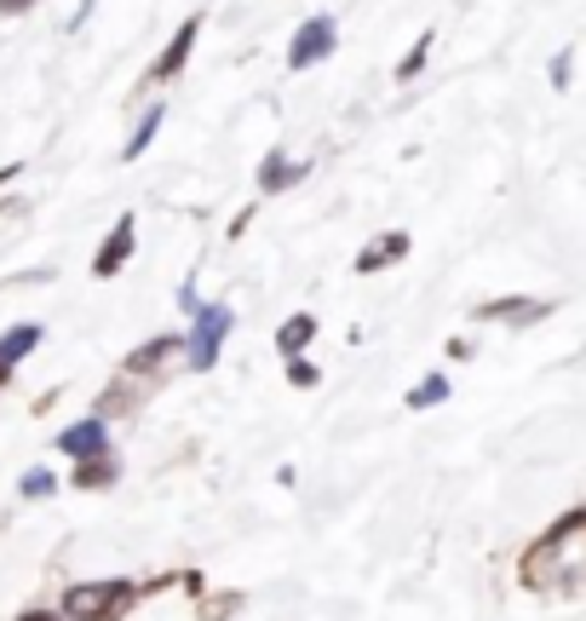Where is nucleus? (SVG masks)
<instances>
[{
  "instance_id": "1",
  "label": "nucleus",
  "mask_w": 586,
  "mask_h": 621,
  "mask_svg": "<svg viewBox=\"0 0 586 621\" xmlns=\"http://www.w3.org/2000/svg\"><path fill=\"white\" fill-rule=\"evenodd\" d=\"M145 598V587H133L127 575L115 581H80V587L64 593V605H58V616L64 621H127V610Z\"/></svg>"
},
{
  "instance_id": "2",
  "label": "nucleus",
  "mask_w": 586,
  "mask_h": 621,
  "mask_svg": "<svg viewBox=\"0 0 586 621\" xmlns=\"http://www.w3.org/2000/svg\"><path fill=\"white\" fill-rule=\"evenodd\" d=\"M236 328V311L230 306H196L190 311V334H185V363L196 374H208L225 351V334Z\"/></svg>"
},
{
  "instance_id": "3",
  "label": "nucleus",
  "mask_w": 586,
  "mask_h": 621,
  "mask_svg": "<svg viewBox=\"0 0 586 621\" xmlns=\"http://www.w3.org/2000/svg\"><path fill=\"white\" fill-rule=\"evenodd\" d=\"M334 47H339V17L334 12H316V17H306V24L294 29L288 70H316L322 58H334Z\"/></svg>"
},
{
  "instance_id": "4",
  "label": "nucleus",
  "mask_w": 586,
  "mask_h": 621,
  "mask_svg": "<svg viewBox=\"0 0 586 621\" xmlns=\"http://www.w3.org/2000/svg\"><path fill=\"white\" fill-rule=\"evenodd\" d=\"M133 248H138V219L121 213L115 225H110V236H104V248L92 253V276H98V283H110V276L127 271L133 265Z\"/></svg>"
},
{
  "instance_id": "5",
  "label": "nucleus",
  "mask_w": 586,
  "mask_h": 621,
  "mask_svg": "<svg viewBox=\"0 0 586 621\" xmlns=\"http://www.w3.org/2000/svg\"><path fill=\"white\" fill-rule=\"evenodd\" d=\"M173 357H185V334H155V339H145V346L127 351L121 374H127V380H161Z\"/></svg>"
},
{
  "instance_id": "6",
  "label": "nucleus",
  "mask_w": 586,
  "mask_h": 621,
  "mask_svg": "<svg viewBox=\"0 0 586 621\" xmlns=\"http://www.w3.org/2000/svg\"><path fill=\"white\" fill-rule=\"evenodd\" d=\"M196 35H201V12H190L185 24H178V35H173V41L161 47V58L150 64V75H145L150 87H167V82H178V75H185L190 52H196Z\"/></svg>"
},
{
  "instance_id": "7",
  "label": "nucleus",
  "mask_w": 586,
  "mask_h": 621,
  "mask_svg": "<svg viewBox=\"0 0 586 621\" xmlns=\"http://www.w3.org/2000/svg\"><path fill=\"white\" fill-rule=\"evenodd\" d=\"M552 306L547 299H523V294H507V299H483V306L472 311L477 323H507V328H535L540 316H547Z\"/></svg>"
},
{
  "instance_id": "8",
  "label": "nucleus",
  "mask_w": 586,
  "mask_h": 621,
  "mask_svg": "<svg viewBox=\"0 0 586 621\" xmlns=\"http://www.w3.org/2000/svg\"><path fill=\"white\" fill-rule=\"evenodd\" d=\"M409 231H386V236H374V243L369 248H362L357 259H351V271L357 276H374V271H391L397 265V259H409Z\"/></svg>"
},
{
  "instance_id": "9",
  "label": "nucleus",
  "mask_w": 586,
  "mask_h": 621,
  "mask_svg": "<svg viewBox=\"0 0 586 621\" xmlns=\"http://www.w3.org/2000/svg\"><path fill=\"white\" fill-rule=\"evenodd\" d=\"M306 173H311V162H288L282 150H271L265 162H259V196H282V190H294V185H306Z\"/></svg>"
},
{
  "instance_id": "10",
  "label": "nucleus",
  "mask_w": 586,
  "mask_h": 621,
  "mask_svg": "<svg viewBox=\"0 0 586 621\" xmlns=\"http://www.w3.org/2000/svg\"><path fill=\"white\" fill-rule=\"evenodd\" d=\"M58 449H64L70 460L110 455V426H104V414H92V420H80V426H70L64 437H58Z\"/></svg>"
},
{
  "instance_id": "11",
  "label": "nucleus",
  "mask_w": 586,
  "mask_h": 621,
  "mask_svg": "<svg viewBox=\"0 0 586 621\" xmlns=\"http://www.w3.org/2000/svg\"><path fill=\"white\" fill-rule=\"evenodd\" d=\"M121 477V460L115 455H87V460H75V472H70V489H110Z\"/></svg>"
},
{
  "instance_id": "12",
  "label": "nucleus",
  "mask_w": 586,
  "mask_h": 621,
  "mask_svg": "<svg viewBox=\"0 0 586 621\" xmlns=\"http://www.w3.org/2000/svg\"><path fill=\"white\" fill-rule=\"evenodd\" d=\"M40 334H47L40 323H12L7 334H0V363H7V369H17V363H24V357L40 346Z\"/></svg>"
},
{
  "instance_id": "13",
  "label": "nucleus",
  "mask_w": 586,
  "mask_h": 621,
  "mask_svg": "<svg viewBox=\"0 0 586 621\" xmlns=\"http://www.w3.org/2000/svg\"><path fill=\"white\" fill-rule=\"evenodd\" d=\"M311 339H316V311H294L288 323L276 328V351H282V357H299Z\"/></svg>"
},
{
  "instance_id": "14",
  "label": "nucleus",
  "mask_w": 586,
  "mask_h": 621,
  "mask_svg": "<svg viewBox=\"0 0 586 621\" xmlns=\"http://www.w3.org/2000/svg\"><path fill=\"white\" fill-rule=\"evenodd\" d=\"M161 122H167V110H161V104H145V115H138V127L127 133V145H121V162H138V156L150 150V138L161 133Z\"/></svg>"
},
{
  "instance_id": "15",
  "label": "nucleus",
  "mask_w": 586,
  "mask_h": 621,
  "mask_svg": "<svg viewBox=\"0 0 586 621\" xmlns=\"http://www.w3.org/2000/svg\"><path fill=\"white\" fill-rule=\"evenodd\" d=\"M432 41H437V35L426 29V35H420V41H414L409 52H402V64H397V82H402V87H409V82H414V75H420V70H426V58H432Z\"/></svg>"
},
{
  "instance_id": "16",
  "label": "nucleus",
  "mask_w": 586,
  "mask_h": 621,
  "mask_svg": "<svg viewBox=\"0 0 586 621\" xmlns=\"http://www.w3.org/2000/svg\"><path fill=\"white\" fill-rule=\"evenodd\" d=\"M236 610H241V593H208V598L196 605V616H201V621H230Z\"/></svg>"
},
{
  "instance_id": "17",
  "label": "nucleus",
  "mask_w": 586,
  "mask_h": 621,
  "mask_svg": "<svg viewBox=\"0 0 586 621\" xmlns=\"http://www.w3.org/2000/svg\"><path fill=\"white\" fill-rule=\"evenodd\" d=\"M442 397H449V380H442V374H426V380H420V386L409 392V409H437Z\"/></svg>"
},
{
  "instance_id": "18",
  "label": "nucleus",
  "mask_w": 586,
  "mask_h": 621,
  "mask_svg": "<svg viewBox=\"0 0 586 621\" xmlns=\"http://www.w3.org/2000/svg\"><path fill=\"white\" fill-rule=\"evenodd\" d=\"M316 380H322V369L311 363V357H306V351H299V357H288V386H299V392H311V386H316Z\"/></svg>"
},
{
  "instance_id": "19",
  "label": "nucleus",
  "mask_w": 586,
  "mask_h": 621,
  "mask_svg": "<svg viewBox=\"0 0 586 621\" xmlns=\"http://www.w3.org/2000/svg\"><path fill=\"white\" fill-rule=\"evenodd\" d=\"M52 489H58V477H52L47 467H35V472L24 477V484H17V495H24V500H47Z\"/></svg>"
},
{
  "instance_id": "20",
  "label": "nucleus",
  "mask_w": 586,
  "mask_h": 621,
  "mask_svg": "<svg viewBox=\"0 0 586 621\" xmlns=\"http://www.w3.org/2000/svg\"><path fill=\"white\" fill-rule=\"evenodd\" d=\"M552 87H558V92L570 87V52H558V58H552Z\"/></svg>"
},
{
  "instance_id": "21",
  "label": "nucleus",
  "mask_w": 586,
  "mask_h": 621,
  "mask_svg": "<svg viewBox=\"0 0 586 621\" xmlns=\"http://www.w3.org/2000/svg\"><path fill=\"white\" fill-rule=\"evenodd\" d=\"M35 7H40V0H0V17H24Z\"/></svg>"
},
{
  "instance_id": "22",
  "label": "nucleus",
  "mask_w": 586,
  "mask_h": 621,
  "mask_svg": "<svg viewBox=\"0 0 586 621\" xmlns=\"http://www.w3.org/2000/svg\"><path fill=\"white\" fill-rule=\"evenodd\" d=\"M248 225H253V208H241V213L230 219V243H236V236H241V231H248Z\"/></svg>"
},
{
  "instance_id": "23",
  "label": "nucleus",
  "mask_w": 586,
  "mask_h": 621,
  "mask_svg": "<svg viewBox=\"0 0 586 621\" xmlns=\"http://www.w3.org/2000/svg\"><path fill=\"white\" fill-rule=\"evenodd\" d=\"M17 621H64V616H58V610H24Z\"/></svg>"
},
{
  "instance_id": "24",
  "label": "nucleus",
  "mask_w": 586,
  "mask_h": 621,
  "mask_svg": "<svg viewBox=\"0 0 586 621\" xmlns=\"http://www.w3.org/2000/svg\"><path fill=\"white\" fill-rule=\"evenodd\" d=\"M17 173H24V167H0V185H12V178H17Z\"/></svg>"
},
{
  "instance_id": "25",
  "label": "nucleus",
  "mask_w": 586,
  "mask_h": 621,
  "mask_svg": "<svg viewBox=\"0 0 586 621\" xmlns=\"http://www.w3.org/2000/svg\"><path fill=\"white\" fill-rule=\"evenodd\" d=\"M7 380H12V369H7V363H0V392H7Z\"/></svg>"
}]
</instances>
